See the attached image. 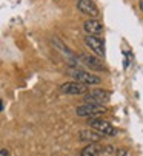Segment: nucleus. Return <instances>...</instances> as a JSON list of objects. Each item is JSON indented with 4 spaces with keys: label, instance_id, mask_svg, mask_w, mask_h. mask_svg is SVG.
Wrapping results in <instances>:
<instances>
[{
    "label": "nucleus",
    "instance_id": "10",
    "mask_svg": "<svg viewBox=\"0 0 143 156\" xmlns=\"http://www.w3.org/2000/svg\"><path fill=\"white\" fill-rule=\"evenodd\" d=\"M80 139L82 141H88L91 144H97L102 139V136H100V133L95 131V130H82L80 131Z\"/></svg>",
    "mask_w": 143,
    "mask_h": 156
},
{
    "label": "nucleus",
    "instance_id": "14",
    "mask_svg": "<svg viewBox=\"0 0 143 156\" xmlns=\"http://www.w3.org/2000/svg\"><path fill=\"white\" fill-rule=\"evenodd\" d=\"M140 9L143 11V0H140Z\"/></svg>",
    "mask_w": 143,
    "mask_h": 156
},
{
    "label": "nucleus",
    "instance_id": "9",
    "mask_svg": "<svg viewBox=\"0 0 143 156\" xmlns=\"http://www.w3.org/2000/svg\"><path fill=\"white\" fill-rule=\"evenodd\" d=\"M83 28H85V31H86L88 34H91V36L99 34V33H102V30H103L102 23H100L99 20H95V19H89V20H86V22H85V25H83Z\"/></svg>",
    "mask_w": 143,
    "mask_h": 156
},
{
    "label": "nucleus",
    "instance_id": "8",
    "mask_svg": "<svg viewBox=\"0 0 143 156\" xmlns=\"http://www.w3.org/2000/svg\"><path fill=\"white\" fill-rule=\"evenodd\" d=\"M77 9L82 14H86V16H91V17H95L99 14V9H97V6L94 5L92 0H79L77 2Z\"/></svg>",
    "mask_w": 143,
    "mask_h": 156
},
{
    "label": "nucleus",
    "instance_id": "15",
    "mask_svg": "<svg viewBox=\"0 0 143 156\" xmlns=\"http://www.w3.org/2000/svg\"><path fill=\"white\" fill-rule=\"evenodd\" d=\"M0 110H2V102H0Z\"/></svg>",
    "mask_w": 143,
    "mask_h": 156
},
{
    "label": "nucleus",
    "instance_id": "1",
    "mask_svg": "<svg viewBox=\"0 0 143 156\" xmlns=\"http://www.w3.org/2000/svg\"><path fill=\"white\" fill-rule=\"evenodd\" d=\"M105 107L103 105H94V104H85V105H80L77 107L76 113L79 116H83V118H99L100 115L105 113Z\"/></svg>",
    "mask_w": 143,
    "mask_h": 156
},
{
    "label": "nucleus",
    "instance_id": "4",
    "mask_svg": "<svg viewBox=\"0 0 143 156\" xmlns=\"http://www.w3.org/2000/svg\"><path fill=\"white\" fill-rule=\"evenodd\" d=\"M69 74L76 79V82H80V83H85V85L100 83V77L92 74V73H86V71H80V70H71Z\"/></svg>",
    "mask_w": 143,
    "mask_h": 156
},
{
    "label": "nucleus",
    "instance_id": "12",
    "mask_svg": "<svg viewBox=\"0 0 143 156\" xmlns=\"http://www.w3.org/2000/svg\"><path fill=\"white\" fill-rule=\"evenodd\" d=\"M0 156H9V153H8V150H5V148H2V150H0Z\"/></svg>",
    "mask_w": 143,
    "mask_h": 156
},
{
    "label": "nucleus",
    "instance_id": "11",
    "mask_svg": "<svg viewBox=\"0 0 143 156\" xmlns=\"http://www.w3.org/2000/svg\"><path fill=\"white\" fill-rule=\"evenodd\" d=\"M102 151V147L97 144H89L88 147H85L82 150V156H99Z\"/></svg>",
    "mask_w": 143,
    "mask_h": 156
},
{
    "label": "nucleus",
    "instance_id": "2",
    "mask_svg": "<svg viewBox=\"0 0 143 156\" xmlns=\"http://www.w3.org/2000/svg\"><path fill=\"white\" fill-rule=\"evenodd\" d=\"M88 124L92 127V130L99 131V133H103V135H106V136H114L115 133H117V130L108 121L100 119V118H91L88 121Z\"/></svg>",
    "mask_w": 143,
    "mask_h": 156
},
{
    "label": "nucleus",
    "instance_id": "3",
    "mask_svg": "<svg viewBox=\"0 0 143 156\" xmlns=\"http://www.w3.org/2000/svg\"><path fill=\"white\" fill-rule=\"evenodd\" d=\"M108 99H109V91L100 90V88H94V90L85 94L86 104H94V105H103L105 102H108Z\"/></svg>",
    "mask_w": 143,
    "mask_h": 156
},
{
    "label": "nucleus",
    "instance_id": "13",
    "mask_svg": "<svg viewBox=\"0 0 143 156\" xmlns=\"http://www.w3.org/2000/svg\"><path fill=\"white\" fill-rule=\"evenodd\" d=\"M126 154V150H120V151H117V156H125Z\"/></svg>",
    "mask_w": 143,
    "mask_h": 156
},
{
    "label": "nucleus",
    "instance_id": "5",
    "mask_svg": "<svg viewBox=\"0 0 143 156\" xmlns=\"http://www.w3.org/2000/svg\"><path fill=\"white\" fill-rule=\"evenodd\" d=\"M60 91L65 94H86L88 93V85L80 82H66L60 87Z\"/></svg>",
    "mask_w": 143,
    "mask_h": 156
},
{
    "label": "nucleus",
    "instance_id": "7",
    "mask_svg": "<svg viewBox=\"0 0 143 156\" xmlns=\"http://www.w3.org/2000/svg\"><path fill=\"white\" fill-rule=\"evenodd\" d=\"M80 59H82V62H83L86 66H89V68L94 70V71H106V65H105L102 60H99L97 57L88 56V54H82Z\"/></svg>",
    "mask_w": 143,
    "mask_h": 156
},
{
    "label": "nucleus",
    "instance_id": "6",
    "mask_svg": "<svg viewBox=\"0 0 143 156\" xmlns=\"http://www.w3.org/2000/svg\"><path fill=\"white\" fill-rule=\"evenodd\" d=\"M85 43L86 45L95 53V54H99V56H105V43L102 39H99L97 36H86L85 37Z\"/></svg>",
    "mask_w": 143,
    "mask_h": 156
}]
</instances>
